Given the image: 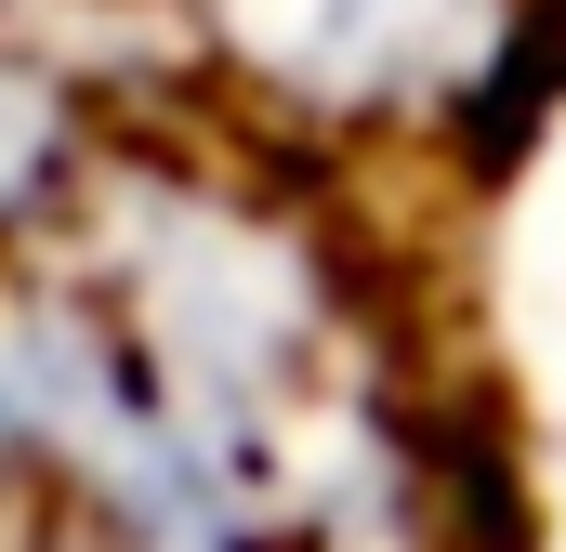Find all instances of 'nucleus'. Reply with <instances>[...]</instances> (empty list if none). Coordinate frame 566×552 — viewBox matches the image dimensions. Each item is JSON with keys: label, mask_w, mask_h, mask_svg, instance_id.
Returning a JSON list of instances; mask_svg holds the SVG:
<instances>
[{"label": "nucleus", "mask_w": 566, "mask_h": 552, "mask_svg": "<svg viewBox=\"0 0 566 552\" xmlns=\"http://www.w3.org/2000/svg\"><path fill=\"white\" fill-rule=\"evenodd\" d=\"M0 487H27V421H13V369H0ZM40 500V487H27Z\"/></svg>", "instance_id": "obj_1"}]
</instances>
